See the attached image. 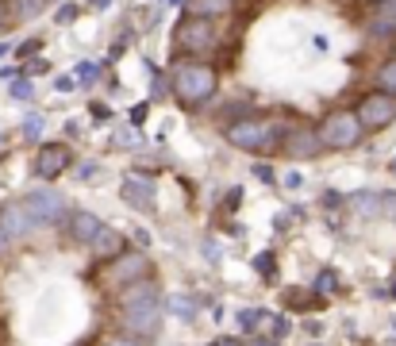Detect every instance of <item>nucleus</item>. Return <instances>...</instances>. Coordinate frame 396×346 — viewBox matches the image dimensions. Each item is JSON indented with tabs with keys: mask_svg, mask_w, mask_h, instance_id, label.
<instances>
[{
	"mask_svg": "<svg viewBox=\"0 0 396 346\" xmlns=\"http://www.w3.org/2000/svg\"><path fill=\"white\" fill-rule=\"evenodd\" d=\"M116 304H119V320H124V335H135V339H154L158 335L166 301H162V288L150 281V277L124 288L116 296Z\"/></svg>",
	"mask_w": 396,
	"mask_h": 346,
	"instance_id": "1",
	"label": "nucleus"
},
{
	"mask_svg": "<svg viewBox=\"0 0 396 346\" xmlns=\"http://www.w3.org/2000/svg\"><path fill=\"white\" fill-rule=\"evenodd\" d=\"M215 89H220V73H215V65L200 62V58L177 62L173 73H169V92H173V100L185 112H196L200 104H208L215 97Z\"/></svg>",
	"mask_w": 396,
	"mask_h": 346,
	"instance_id": "2",
	"label": "nucleus"
},
{
	"mask_svg": "<svg viewBox=\"0 0 396 346\" xmlns=\"http://www.w3.org/2000/svg\"><path fill=\"white\" fill-rule=\"evenodd\" d=\"M285 124L269 116H242L239 124H228L223 139L235 146V151H247V154H269L281 151V139H285Z\"/></svg>",
	"mask_w": 396,
	"mask_h": 346,
	"instance_id": "3",
	"label": "nucleus"
},
{
	"mask_svg": "<svg viewBox=\"0 0 396 346\" xmlns=\"http://www.w3.org/2000/svg\"><path fill=\"white\" fill-rule=\"evenodd\" d=\"M146 277H150V258L139 254V250H124L119 258L105 261V266H100V274L92 277V281L105 288V293H124V288L146 281Z\"/></svg>",
	"mask_w": 396,
	"mask_h": 346,
	"instance_id": "4",
	"label": "nucleus"
},
{
	"mask_svg": "<svg viewBox=\"0 0 396 346\" xmlns=\"http://www.w3.org/2000/svg\"><path fill=\"white\" fill-rule=\"evenodd\" d=\"M316 135H319V143H323V151H354L358 143H362V124H358V116H354V108L346 112V108H338V112H327L323 116V124L316 127Z\"/></svg>",
	"mask_w": 396,
	"mask_h": 346,
	"instance_id": "5",
	"label": "nucleus"
},
{
	"mask_svg": "<svg viewBox=\"0 0 396 346\" xmlns=\"http://www.w3.org/2000/svg\"><path fill=\"white\" fill-rule=\"evenodd\" d=\"M173 46L181 54H188V58L212 50V46H215V20H204V16H185V20L177 23V31H173Z\"/></svg>",
	"mask_w": 396,
	"mask_h": 346,
	"instance_id": "6",
	"label": "nucleus"
},
{
	"mask_svg": "<svg viewBox=\"0 0 396 346\" xmlns=\"http://www.w3.org/2000/svg\"><path fill=\"white\" fill-rule=\"evenodd\" d=\"M354 116H358V124H362V131H385V127L396 124V100L389 97V92L373 89V92H365V97L358 100Z\"/></svg>",
	"mask_w": 396,
	"mask_h": 346,
	"instance_id": "7",
	"label": "nucleus"
},
{
	"mask_svg": "<svg viewBox=\"0 0 396 346\" xmlns=\"http://www.w3.org/2000/svg\"><path fill=\"white\" fill-rule=\"evenodd\" d=\"M20 204L27 208V216L35 220V227H50V223H62L65 216H70L65 200L54 189H31Z\"/></svg>",
	"mask_w": 396,
	"mask_h": 346,
	"instance_id": "8",
	"label": "nucleus"
},
{
	"mask_svg": "<svg viewBox=\"0 0 396 346\" xmlns=\"http://www.w3.org/2000/svg\"><path fill=\"white\" fill-rule=\"evenodd\" d=\"M281 154L292 158V162H312V158L323 154V143H319L316 127L296 124V127L285 131V139H281Z\"/></svg>",
	"mask_w": 396,
	"mask_h": 346,
	"instance_id": "9",
	"label": "nucleus"
},
{
	"mask_svg": "<svg viewBox=\"0 0 396 346\" xmlns=\"http://www.w3.org/2000/svg\"><path fill=\"white\" fill-rule=\"evenodd\" d=\"M70 166H73V151L65 143H46V146H39V154H35V177H43V181L62 177Z\"/></svg>",
	"mask_w": 396,
	"mask_h": 346,
	"instance_id": "10",
	"label": "nucleus"
},
{
	"mask_svg": "<svg viewBox=\"0 0 396 346\" xmlns=\"http://www.w3.org/2000/svg\"><path fill=\"white\" fill-rule=\"evenodd\" d=\"M62 223H65V235H70L73 242H92V239L100 235V227H105L92 212H81V208H73Z\"/></svg>",
	"mask_w": 396,
	"mask_h": 346,
	"instance_id": "11",
	"label": "nucleus"
},
{
	"mask_svg": "<svg viewBox=\"0 0 396 346\" xmlns=\"http://www.w3.org/2000/svg\"><path fill=\"white\" fill-rule=\"evenodd\" d=\"M0 227L8 231V239H23V235H31V231H35V220L27 216V208L20 200H12V204L0 208Z\"/></svg>",
	"mask_w": 396,
	"mask_h": 346,
	"instance_id": "12",
	"label": "nucleus"
},
{
	"mask_svg": "<svg viewBox=\"0 0 396 346\" xmlns=\"http://www.w3.org/2000/svg\"><path fill=\"white\" fill-rule=\"evenodd\" d=\"M89 247H92V258H97L100 266H105V261H112V258H119V254H124V250H127V239L119 235L116 227H100V235L92 239Z\"/></svg>",
	"mask_w": 396,
	"mask_h": 346,
	"instance_id": "13",
	"label": "nucleus"
},
{
	"mask_svg": "<svg viewBox=\"0 0 396 346\" xmlns=\"http://www.w3.org/2000/svg\"><path fill=\"white\" fill-rule=\"evenodd\" d=\"M119 196H124L131 208H154V189H150V185H143V181H124Z\"/></svg>",
	"mask_w": 396,
	"mask_h": 346,
	"instance_id": "14",
	"label": "nucleus"
},
{
	"mask_svg": "<svg viewBox=\"0 0 396 346\" xmlns=\"http://www.w3.org/2000/svg\"><path fill=\"white\" fill-rule=\"evenodd\" d=\"M4 4H8V20H35V16H43V8L50 0H4Z\"/></svg>",
	"mask_w": 396,
	"mask_h": 346,
	"instance_id": "15",
	"label": "nucleus"
},
{
	"mask_svg": "<svg viewBox=\"0 0 396 346\" xmlns=\"http://www.w3.org/2000/svg\"><path fill=\"white\" fill-rule=\"evenodd\" d=\"M188 4V16H204V20H215V16L231 12L235 0H185Z\"/></svg>",
	"mask_w": 396,
	"mask_h": 346,
	"instance_id": "16",
	"label": "nucleus"
},
{
	"mask_svg": "<svg viewBox=\"0 0 396 346\" xmlns=\"http://www.w3.org/2000/svg\"><path fill=\"white\" fill-rule=\"evenodd\" d=\"M370 35H377V39H389V35H396V0H389V4L381 8V16L370 23Z\"/></svg>",
	"mask_w": 396,
	"mask_h": 346,
	"instance_id": "17",
	"label": "nucleus"
},
{
	"mask_svg": "<svg viewBox=\"0 0 396 346\" xmlns=\"http://www.w3.org/2000/svg\"><path fill=\"white\" fill-rule=\"evenodd\" d=\"M285 304L292 308V312H312V308H323L327 301H323V296H308V293H300V288H289Z\"/></svg>",
	"mask_w": 396,
	"mask_h": 346,
	"instance_id": "18",
	"label": "nucleus"
},
{
	"mask_svg": "<svg viewBox=\"0 0 396 346\" xmlns=\"http://www.w3.org/2000/svg\"><path fill=\"white\" fill-rule=\"evenodd\" d=\"M254 274H258L262 281H273V277H277V254H273V250H262V254L254 258Z\"/></svg>",
	"mask_w": 396,
	"mask_h": 346,
	"instance_id": "19",
	"label": "nucleus"
},
{
	"mask_svg": "<svg viewBox=\"0 0 396 346\" xmlns=\"http://www.w3.org/2000/svg\"><path fill=\"white\" fill-rule=\"evenodd\" d=\"M377 89L389 92V97L396 100V58H389V62L381 65V70H377Z\"/></svg>",
	"mask_w": 396,
	"mask_h": 346,
	"instance_id": "20",
	"label": "nucleus"
},
{
	"mask_svg": "<svg viewBox=\"0 0 396 346\" xmlns=\"http://www.w3.org/2000/svg\"><path fill=\"white\" fill-rule=\"evenodd\" d=\"M335 288H338V274H335V269H323V274L316 277V296H323V301H327Z\"/></svg>",
	"mask_w": 396,
	"mask_h": 346,
	"instance_id": "21",
	"label": "nucleus"
},
{
	"mask_svg": "<svg viewBox=\"0 0 396 346\" xmlns=\"http://www.w3.org/2000/svg\"><path fill=\"white\" fill-rule=\"evenodd\" d=\"M266 320V312L262 308H242L239 315H235V323H239V331H254V323Z\"/></svg>",
	"mask_w": 396,
	"mask_h": 346,
	"instance_id": "22",
	"label": "nucleus"
},
{
	"mask_svg": "<svg viewBox=\"0 0 396 346\" xmlns=\"http://www.w3.org/2000/svg\"><path fill=\"white\" fill-rule=\"evenodd\" d=\"M169 312L181 315V320H193V315H196V304L188 301V296H173V301H169Z\"/></svg>",
	"mask_w": 396,
	"mask_h": 346,
	"instance_id": "23",
	"label": "nucleus"
},
{
	"mask_svg": "<svg viewBox=\"0 0 396 346\" xmlns=\"http://www.w3.org/2000/svg\"><path fill=\"white\" fill-rule=\"evenodd\" d=\"M77 12H81L77 4H62L58 16H54V23H73V20H77Z\"/></svg>",
	"mask_w": 396,
	"mask_h": 346,
	"instance_id": "24",
	"label": "nucleus"
},
{
	"mask_svg": "<svg viewBox=\"0 0 396 346\" xmlns=\"http://www.w3.org/2000/svg\"><path fill=\"white\" fill-rule=\"evenodd\" d=\"M39 50H43V43H39V39H27L16 54H20V58H31V54H39Z\"/></svg>",
	"mask_w": 396,
	"mask_h": 346,
	"instance_id": "25",
	"label": "nucleus"
},
{
	"mask_svg": "<svg viewBox=\"0 0 396 346\" xmlns=\"http://www.w3.org/2000/svg\"><path fill=\"white\" fill-rule=\"evenodd\" d=\"M31 92H35V89H31V81H27V77H23V81H16V85H12V97H20V100H27Z\"/></svg>",
	"mask_w": 396,
	"mask_h": 346,
	"instance_id": "26",
	"label": "nucleus"
},
{
	"mask_svg": "<svg viewBox=\"0 0 396 346\" xmlns=\"http://www.w3.org/2000/svg\"><path fill=\"white\" fill-rule=\"evenodd\" d=\"M239 204H242V189H231L228 196H223V208H228V212H235Z\"/></svg>",
	"mask_w": 396,
	"mask_h": 346,
	"instance_id": "27",
	"label": "nucleus"
},
{
	"mask_svg": "<svg viewBox=\"0 0 396 346\" xmlns=\"http://www.w3.org/2000/svg\"><path fill=\"white\" fill-rule=\"evenodd\" d=\"M77 77L85 81V85H89V81L97 77V65H92V62H81V65H77Z\"/></svg>",
	"mask_w": 396,
	"mask_h": 346,
	"instance_id": "28",
	"label": "nucleus"
},
{
	"mask_svg": "<svg viewBox=\"0 0 396 346\" xmlns=\"http://www.w3.org/2000/svg\"><path fill=\"white\" fill-rule=\"evenodd\" d=\"M285 335H289V320H285V315H277V320H273V339H285Z\"/></svg>",
	"mask_w": 396,
	"mask_h": 346,
	"instance_id": "29",
	"label": "nucleus"
},
{
	"mask_svg": "<svg viewBox=\"0 0 396 346\" xmlns=\"http://www.w3.org/2000/svg\"><path fill=\"white\" fill-rule=\"evenodd\" d=\"M112 346H146V342L135 339V335H116V339H112Z\"/></svg>",
	"mask_w": 396,
	"mask_h": 346,
	"instance_id": "30",
	"label": "nucleus"
},
{
	"mask_svg": "<svg viewBox=\"0 0 396 346\" xmlns=\"http://www.w3.org/2000/svg\"><path fill=\"white\" fill-rule=\"evenodd\" d=\"M146 112H150L146 100H143V104H135V108H131V124H143V119H146Z\"/></svg>",
	"mask_w": 396,
	"mask_h": 346,
	"instance_id": "31",
	"label": "nucleus"
},
{
	"mask_svg": "<svg viewBox=\"0 0 396 346\" xmlns=\"http://www.w3.org/2000/svg\"><path fill=\"white\" fill-rule=\"evenodd\" d=\"M54 89H58V92H73V89H77V77H58V81H54Z\"/></svg>",
	"mask_w": 396,
	"mask_h": 346,
	"instance_id": "32",
	"label": "nucleus"
},
{
	"mask_svg": "<svg viewBox=\"0 0 396 346\" xmlns=\"http://www.w3.org/2000/svg\"><path fill=\"white\" fill-rule=\"evenodd\" d=\"M254 177H258V181H273V166H266V162L254 166Z\"/></svg>",
	"mask_w": 396,
	"mask_h": 346,
	"instance_id": "33",
	"label": "nucleus"
},
{
	"mask_svg": "<svg viewBox=\"0 0 396 346\" xmlns=\"http://www.w3.org/2000/svg\"><path fill=\"white\" fill-rule=\"evenodd\" d=\"M323 204L327 208H338V204H343V193H323Z\"/></svg>",
	"mask_w": 396,
	"mask_h": 346,
	"instance_id": "34",
	"label": "nucleus"
},
{
	"mask_svg": "<svg viewBox=\"0 0 396 346\" xmlns=\"http://www.w3.org/2000/svg\"><path fill=\"white\" fill-rule=\"evenodd\" d=\"M8 247H12V239H8V231H4V227H0V258H4V254H8Z\"/></svg>",
	"mask_w": 396,
	"mask_h": 346,
	"instance_id": "35",
	"label": "nucleus"
},
{
	"mask_svg": "<svg viewBox=\"0 0 396 346\" xmlns=\"http://www.w3.org/2000/svg\"><path fill=\"white\" fill-rule=\"evenodd\" d=\"M8 23H12V20H8V4L0 0V31H8Z\"/></svg>",
	"mask_w": 396,
	"mask_h": 346,
	"instance_id": "36",
	"label": "nucleus"
},
{
	"mask_svg": "<svg viewBox=\"0 0 396 346\" xmlns=\"http://www.w3.org/2000/svg\"><path fill=\"white\" fill-rule=\"evenodd\" d=\"M300 185H304V177H300V173H292V177H285V189H300Z\"/></svg>",
	"mask_w": 396,
	"mask_h": 346,
	"instance_id": "37",
	"label": "nucleus"
},
{
	"mask_svg": "<svg viewBox=\"0 0 396 346\" xmlns=\"http://www.w3.org/2000/svg\"><path fill=\"white\" fill-rule=\"evenodd\" d=\"M89 112H92V116H97V119H108V116H112V112H108V108H105V104H92V108H89Z\"/></svg>",
	"mask_w": 396,
	"mask_h": 346,
	"instance_id": "38",
	"label": "nucleus"
},
{
	"mask_svg": "<svg viewBox=\"0 0 396 346\" xmlns=\"http://www.w3.org/2000/svg\"><path fill=\"white\" fill-rule=\"evenodd\" d=\"M304 331H308V335H319V331H323V323L312 320V323H304Z\"/></svg>",
	"mask_w": 396,
	"mask_h": 346,
	"instance_id": "39",
	"label": "nucleus"
},
{
	"mask_svg": "<svg viewBox=\"0 0 396 346\" xmlns=\"http://www.w3.org/2000/svg\"><path fill=\"white\" fill-rule=\"evenodd\" d=\"M208 346H239V339H228V335H223V339H215V342H208Z\"/></svg>",
	"mask_w": 396,
	"mask_h": 346,
	"instance_id": "40",
	"label": "nucleus"
},
{
	"mask_svg": "<svg viewBox=\"0 0 396 346\" xmlns=\"http://www.w3.org/2000/svg\"><path fill=\"white\" fill-rule=\"evenodd\" d=\"M247 346H277V339H250Z\"/></svg>",
	"mask_w": 396,
	"mask_h": 346,
	"instance_id": "41",
	"label": "nucleus"
},
{
	"mask_svg": "<svg viewBox=\"0 0 396 346\" xmlns=\"http://www.w3.org/2000/svg\"><path fill=\"white\" fill-rule=\"evenodd\" d=\"M389 293H392V301H396V277H392V285H389Z\"/></svg>",
	"mask_w": 396,
	"mask_h": 346,
	"instance_id": "42",
	"label": "nucleus"
},
{
	"mask_svg": "<svg viewBox=\"0 0 396 346\" xmlns=\"http://www.w3.org/2000/svg\"><path fill=\"white\" fill-rule=\"evenodd\" d=\"M370 4H381V8H385V4H389V0H370Z\"/></svg>",
	"mask_w": 396,
	"mask_h": 346,
	"instance_id": "43",
	"label": "nucleus"
},
{
	"mask_svg": "<svg viewBox=\"0 0 396 346\" xmlns=\"http://www.w3.org/2000/svg\"><path fill=\"white\" fill-rule=\"evenodd\" d=\"M4 54H8V46H0V58H4Z\"/></svg>",
	"mask_w": 396,
	"mask_h": 346,
	"instance_id": "44",
	"label": "nucleus"
},
{
	"mask_svg": "<svg viewBox=\"0 0 396 346\" xmlns=\"http://www.w3.org/2000/svg\"><path fill=\"white\" fill-rule=\"evenodd\" d=\"M169 4H185V0H169Z\"/></svg>",
	"mask_w": 396,
	"mask_h": 346,
	"instance_id": "45",
	"label": "nucleus"
},
{
	"mask_svg": "<svg viewBox=\"0 0 396 346\" xmlns=\"http://www.w3.org/2000/svg\"><path fill=\"white\" fill-rule=\"evenodd\" d=\"M392 173H396V158H392Z\"/></svg>",
	"mask_w": 396,
	"mask_h": 346,
	"instance_id": "46",
	"label": "nucleus"
},
{
	"mask_svg": "<svg viewBox=\"0 0 396 346\" xmlns=\"http://www.w3.org/2000/svg\"><path fill=\"white\" fill-rule=\"evenodd\" d=\"M392 58H396V43H392Z\"/></svg>",
	"mask_w": 396,
	"mask_h": 346,
	"instance_id": "47",
	"label": "nucleus"
}]
</instances>
